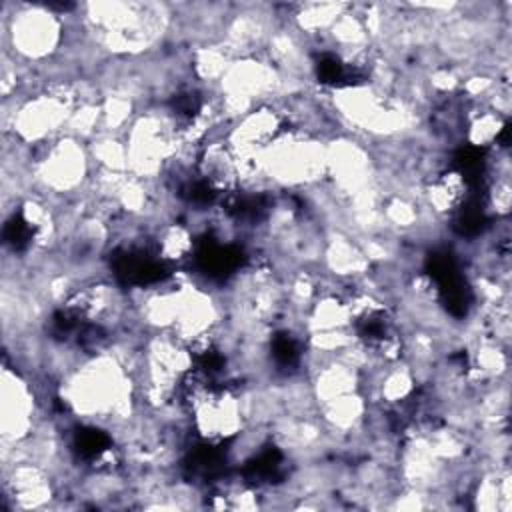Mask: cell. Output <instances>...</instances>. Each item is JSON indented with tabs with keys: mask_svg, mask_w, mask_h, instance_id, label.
<instances>
[{
	"mask_svg": "<svg viewBox=\"0 0 512 512\" xmlns=\"http://www.w3.org/2000/svg\"><path fill=\"white\" fill-rule=\"evenodd\" d=\"M64 42V16L52 4L0 2V46L26 64L58 54Z\"/></svg>",
	"mask_w": 512,
	"mask_h": 512,
	"instance_id": "1",
	"label": "cell"
},
{
	"mask_svg": "<svg viewBox=\"0 0 512 512\" xmlns=\"http://www.w3.org/2000/svg\"><path fill=\"white\" fill-rule=\"evenodd\" d=\"M0 398L2 440L18 442L28 438L40 418V402L30 380L8 362L2 366Z\"/></svg>",
	"mask_w": 512,
	"mask_h": 512,
	"instance_id": "2",
	"label": "cell"
},
{
	"mask_svg": "<svg viewBox=\"0 0 512 512\" xmlns=\"http://www.w3.org/2000/svg\"><path fill=\"white\" fill-rule=\"evenodd\" d=\"M512 204L510 180H490L486 194V208L494 218H508Z\"/></svg>",
	"mask_w": 512,
	"mask_h": 512,
	"instance_id": "3",
	"label": "cell"
}]
</instances>
